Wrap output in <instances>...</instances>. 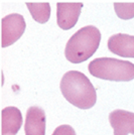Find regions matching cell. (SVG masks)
I'll list each match as a JSON object with an SVG mask.
<instances>
[{
	"label": "cell",
	"mask_w": 134,
	"mask_h": 135,
	"mask_svg": "<svg viewBox=\"0 0 134 135\" xmlns=\"http://www.w3.org/2000/svg\"><path fill=\"white\" fill-rule=\"evenodd\" d=\"M52 135H76V132L70 125H61L56 127Z\"/></svg>",
	"instance_id": "7c38bea8"
},
{
	"label": "cell",
	"mask_w": 134,
	"mask_h": 135,
	"mask_svg": "<svg viewBox=\"0 0 134 135\" xmlns=\"http://www.w3.org/2000/svg\"><path fill=\"white\" fill-rule=\"evenodd\" d=\"M45 113L37 106L29 107L24 125L25 135H45Z\"/></svg>",
	"instance_id": "52a82bcc"
},
{
	"label": "cell",
	"mask_w": 134,
	"mask_h": 135,
	"mask_svg": "<svg viewBox=\"0 0 134 135\" xmlns=\"http://www.w3.org/2000/svg\"><path fill=\"white\" fill-rule=\"evenodd\" d=\"M61 91L69 103L80 109H90L96 104L97 94L90 80L83 73L70 71L61 81Z\"/></svg>",
	"instance_id": "6da1fadb"
},
{
	"label": "cell",
	"mask_w": 134,
	"mask_h": 135,
	"mask_svg": "<svg viewBox=\"0 0 134 135\" xmlns=\"http://www.w3.org/2000/svg\"><path fill=\"white\" fill-rule=\"evenodd\" d=\"M90 74L98 79L129 82L134 79V64L112 57H99L89 64Z\"/></svg>",
	"instance_id": "3957f363"
},
{
	"label": "cell",
	"mask_w": 134,
	"mask_h": 135,
	"mask_svg": "<svg viewBox=\"0 0 134 135\" xmlns=\"http://www.w3.org/2000/svg\"><path fill=\"white\" fill-rule=\"evenodd\" d=\"M1 135H16L22 125V115L16 107H6L1 113Z\"/></svg>",
	"instance_id": "9c48e42d"
},
{
	"label": "cell",
	"mask_w": 134,
	"mask_h": 135,
	"mask_svg": "<svg viewBox=\"0 0 134 135\" xmlns=\"http://www.w3.org/2000/svg\"><path fill=\"white\" fill-rule=\"evenodd\" d=\"M108 49L114 55L122 57H134V36L117 33L108 40Z\"/></svg>",
	"instance_id": "ba28073f"
},
{
	"label": "cell",
	"mask_w": 134,
	"mask_h": 135,
	"mask_svg": "<svg viewBox=\"0 0 134 135\" xmlns=\"http://www.w3.org/2000/svg\"><path fill=\"white\" fill-rule=\"evenodd\" d=\"M26 24L22 15L13 13L1 20V44L2 47L13 45L24 33Z\"/></svg>",
	"instance_id": "277c9868"
},
{
	"label": "cell",
	"mask_w": 134,
	"mask_h": 135,
	"mask_svg": "<svg viewBox=\"0 0 134 135\" xmlns=\"http://www.w3.org/2000/svg\"><path fill=\"white\" fill-rule=\"evenodd\" d=\"M101 41L100 30L96 26H84L69 40L65 56L69 62L80 64L87 61L98 50Z\"/></svg>",
	"instance_id": "7a4b0ae2"
},
{
	"label": "cell",
	"mask_w": 134,
	"mask_h": 135,
	"mask_svg": "<svg viewBox=\"0 0 134 135\" xmlns=\"http://www.w3.org/2000/svg\"><path fill=\"white\" fill-rule=\"evenodd\" d=\"M114 9L121 19H131L134 17V2H115Z\"/></svg>",
	"instance_id": "8fae6325"
},
{
	"label": "cell",
	"mask_w": 134,
	"mask_h": 135,
	"mask_svg": "<svg viewBox=\"0 0 134 135\" xmlns=\"http://www.w3.org/2000/svg\"><path fill=\"white\" fill-rule=\"evenodd\" d=\"M28 10L36 22L45 23L50 16V5L49 2H27Z\"/></svg>",
	"instance_id": "30bf717a"
},
{
	"label": "cell",
	"mask_w": 134,
	"mask_h": 135,
	"mask_svg": "<svg viewBox=\"0 0 134 135\" xmlns=\"http://www.w3.org/2000/svg\"><path fill=\"white\" fill-rule=\"evenodd\" d=\"M109 121L114 129V135L134 134V113L114 110L109 114Z\"/></svg>",
	"instance_id": "8992f818"
},
{
	"label": "cell",
	"mask_w": 134,
	"mask_h": 135,
	"mask_svg": "<svg viewBox=\"0 0 134 135\" xmlns=\"http://www.w3.org/2000/svg\"><path fill=\"white\" fill-rule=\"evenodd\" d=\"M82 7V2H59L56 5L58 25L65 30L73 28L78 21Z\"/></svg>",
	"instance_id": "5b68a950"
}]
</instances>
